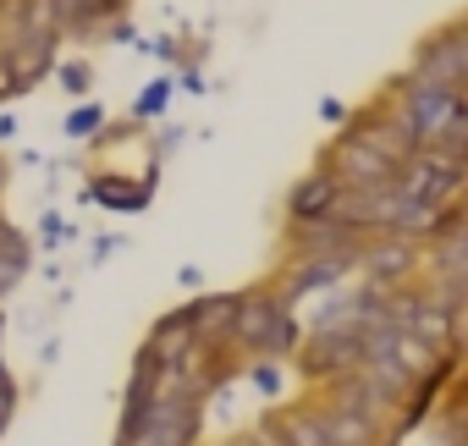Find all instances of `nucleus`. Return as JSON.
<instances>
[{"label":"nucleus","mask_w":468,"mask_h":446,"mask_svg":"<svg viewBox=\"0 0 468 446\" xmlns=\"http://www.w3.org/2000/svg\"><path fill=\"white\" fill-rule=\"evenodd\" d=\"M198 336H193V320H187V309H176V314H165L160 325H154V336H149V353L160 358V364H176V358H187V347H193Z\"/></svg>","instance_id":"9b49d317"},{"label":"nucleus","mask_w":468,"mask_h":446,"mask_svg":"<svg viewBox=\"0 0 468 446\" xmlns=\"http://www.w3.org/2000/svg\"><path fill=\"white\" fill-rule=\"evenodd\" d=\"M254 386H260L265 397H276V391H282V375H276L271 364H260V369H254Z\"/></svg>","instance_id":"a211bd4d"},{"label":"nucleus","mask_w":468,"mask_h":446,"mask_svg":"<svg viewBox=\"0 0 468 446\" xmlns=\"http://www.w3.org/2000/svg\"><path fill=\"white\" fill-rule=\"evenodd\" d=\"M320 116H325V122H342V116H347V111H342V105H336V100H320Z\"/></svg>","instance_id":"412c9836"},{"label":"nucleus","mask_w":468,"mask_h":446,"mask_svg":"<svg viewBox=\"0 0 468 446\" xmlns=\"http://www.w3.org/2000/svg\"><path fill=\"white\" fill-rule=\"evenodd\" d=\"M231 314H238V298H198L187 303V320H193V336H215V331H231Z\"/></svg>","instance_id":"f8f14e48"},{"label":"nucleus","mask_w":468,"mask_h":446,"mask_svg":"<svg viewBox=\"0 0 468 446\" xmlns=\"http://www.w3.org/2000/svg\"><path fill=\"white\" fill-rule=\"evenodd\" d=\"M12 89H17V83H6V67H0V94H12Z\"/></svg>","instance_id":"5701e85b"},{"label":"nucleus","mask_w":468,"mask_h":446,"mask_svg":"<svg viewBox=\"0 0 468 446\" xmlns=\"http://www.w3.org/2000/svg\"><path fill=\"white\" fill-rule=\"evenodd\" d=\"M116 249H122V238H105V243H94V260H111Z\"/></svg>","instance_id":"4be33fe9"},{"label":"nucleus","mask_w":468,"mask_h":446,"mask_svg":"<svg viewBox=\"0 0 468 446\" xmlns=\"http://www.w3.org/2000/svg\"><path fill=\"white\" fill-rule=\"evenodd\" d=\"M94 198H105L111 209H127V215H138V209L149 204V187H133V182H100V187H94Z\"/></svg>","instance_id":"4468645a"},{"label":"nucleus","mask_w":468,"mask_h":446,"mask_svg":"<svg viewBox=\"0 0 468 446\" xmlns=\"http://www.w3.org/2000/svg\"><path fill=\"white\" fill-rule=\"evenodd\" d=\"M276 430L287 435V446H331V441H325V419H320V413H292V419H282Z\"/></svg>","instance_id":"ddd939ff"},{"label":"nucleus","mask_w":468,"mask_h":446,"mask_svg":"<svg viewBox=\"0 0 468 446\" xmlns=\"http://www.w3.org/2000/svg\"><path fill=\"white\" fill-rule=\"evenodd\" d=\"M100 122H105V116H100V105H78L61 127H67V138H94V133H100Z\"/></svg>","instance_id":"2eb2a0df"},{"label":"nucleus","mask_w":468,"mask_h":446,"mask_svg":"<svg viewBox=\"0 0 468 446\" xmlns=\"http://www.w3.org/2000/svg\"><path fill=\"white\" fill-rule=\"evenodd\" d=\"M408 331L424 347H452L457 342V303L452 298H419L413 314H408Z\"/></svg>","instance_id":"0eeeda50"},{"label":"nucleus","mask_w":468,"mask_h":446,"mask_svg":"<svg viewBox=\"0 0 468 446\" xmlns=\"http://www.w3.org/2000/svg\"><path fill=\"white\" fill-rule=\"evenodd\" d=\"M320 419H325V441L331 446H375V419L369 413H358L347 402H331Z\"/></svg>","instance_id":"1a4fd4ad"},{"label":"nucleus","mask_w":468,"mask_h":446,"mask_svg":"<svg viewBox=\"0 0 468 446\" xmlns=\"http://www.w3.org/2000/svg\"><path fill=\"white\" fill-rule=\"evenodd\" d=\"M408 78L413 83H441V89H468V23H452L446 34L424 39Z\"/></svg>","instance_id":"7ed1b4c3"},{"label":"nucleus","mask_w":468,"mask_h":446,"mask_svg":"<svg viewBox=\"0 0 468 446\" xmlns=\"http://www.w3.org/2000/svg\"><path fill=\"white\" fill-rule=\"evenodd\" d=\"M298 249L303 260H331V254H358V232L336 215H314V220H298Z\"/></svg>","instance_id":"39448f33"},{"label":"nucleus","mask_w":468,"mask_h":446,"mask_svg":"<svg viewBox=\"0 0 468 446\" xmlns=\"http://www.w3.org/2000/svg\"><path fill=\"white\" fill-rule=\"evenodd\" d=\"M226 336L254 347V353H292L298 347V320L287 314L282 298H238V314H231Z\"/></svg>","instance_id":"f257e3e1"},{"label":"nucleus","mask_w":468,"mask_h":446,"mask_svg":"<svg viewBox=\"0 0 468 446\" xmlns=\"http://www.w3.org/2000/svg\"><path fill=\"white\" fill-rule=\"evenodd\" d=\"M61 83H67L72 94H89V67H61Z\"/></svg>","instance_id":"f3484780"},{"label":"nucleus","mask_w":468,"mask_h":446,"mask_svg":"<svg viewBox=\"0 0 468 446\" xmlns=\"http://www.w3.org/2000/svg\"><path fill=\"white\" fill-rule=\"evenodd\" d=\"M336 193H342L336 171H314V176H303V182L292 187V220H314V215H331Z\"/></svg>","instance_id":"9d476101"},{"label":"nucleus","mask_w":468,"mask_h":446,"mask_svg":"<svg viewBox=\"0 0 468 446\" xmlns=\"http://www.w3.org/2000/svg\"><path fill=\"white\" fill-rule=\"evenodd\" d=\"M353 138L358 143H369L375 154H386V160H408L413 149H419V138H413V127L402 122V111L397 116H386V122H375V116H358V127H353Z\"/></svg>","instance_id":"423d86ee"},{"label":"nucleus","mask_w":468,"mask_h":446,"mask_svg":"<svg viewBox=\"0 0 468 446\" xmlns=\"http://www.w3.org/2000/svg\"><path fill=\"white\" fill-rule=\"evenodd\" d=\"M457 111H463V89H441V83H413V78H408V100H402V122L413 127V138H419V149H430V143H441V138L452 133V122H457Z\"/></svg>","instance_id":"f03ea898"},{"label":"nucleus","mask_w":468,"mask_h":446,"mask_svg":"<svg viewBox=\"0 0 468 446\" xmlns=\"http://www.w3.org/2000/svg\"><path fill=\"white\" fill-rule=\"evenodd\" d=\"M12 402H17L12 380H0V430H6V419H12Z\"/></svg>","instance_id":"6ab92c4d"},{"label":"nucleus","mask_w":468,"mask_h":446,"mask_svg":"<svg viewBox=\"0 0 468 446\" xmlns=\"http://www.w3.org/2000/svg\"><path fill=\"white\" fill-rule=\"evenodd\" d=\"M331 171H336L342 187H375V182H391V176H397V160L375 154L369 143H358V138L347 133V138L331 149Z\"/></svg>","instance_id":"20e7f679"},{"label":"nucleus","mask_w":468,"mask_h":446,"mask_svg":"<svg viewBox=\"0 0 468 446\" xmlns=\"http://www.w3.org/2000/svg\"><path fill=\"white\" fill-rule=\"evenodd\" d=\"M358 265H364V276L375 281V287H391L397 276H408V265H413V243L397 232V238H386V243H375L369 254H358Z\"/></svg>","instance_id":"6e6552de"},{"label":"nucleus","mask_w":468,"mask_h":446,"mask_svg":"<svg viewBox=\"0 0 468 446\" xmlns=\"http://www.w3.org/2000/svg\"><path fill=\"white\" fill-rule=\"evenodd\" d=\"M165 100H171V83L144 89V94H138V116H160V111H165Z\"/></svg>","instance_id":"dca6fc26"},{"label":"nucleus","mask_w":468,"mask_h":446,"mask_svg":"<svg viewBox=\"0 0 468 446\" xmlns=\"http://www.w3.org/2000/svg\"><path fill=\"white\" fill-rule=\"evenodd\" d=\"M249 446H287V435H282V430H276V424H271V430H260V435H254V441H249Z\"/></svg>","instance_id":"aec40b11"}]
</instances>
